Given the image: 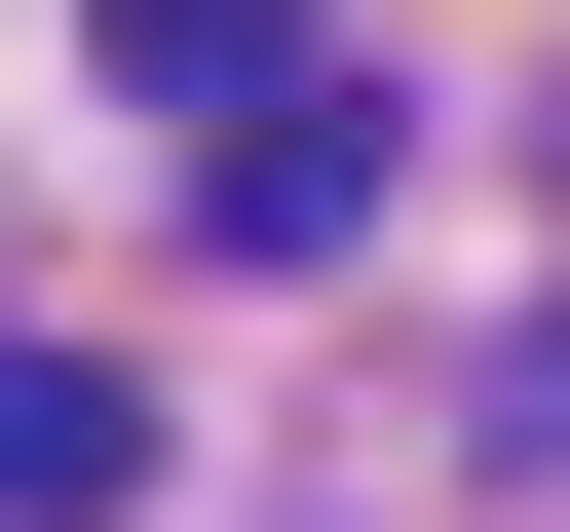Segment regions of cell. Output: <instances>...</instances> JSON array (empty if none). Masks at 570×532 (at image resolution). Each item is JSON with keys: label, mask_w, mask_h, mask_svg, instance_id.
Returning a JSON list of instances; mask_svg holds the SVG:
<instances>
[{"label": "cell", "mask_w": 570, "mask_h": 532, "mask_svg": "<svg viewBox=\"0 0 570 532\" xmlns=\"http://www.w3.org/2000/svg\"><path fill=\"white\" fill-rule=\"evenodd\" d=\"M115 77H190V115H266V77H305V0H115Z\"/></svg>", "instance_id": "obj_3"}, {"label": "cell", "mask_w": 570, "mask_h": 532, "mask_svg": "<svg viewBox=\"0 0 570 532\" xmlns=\"http://www.w3.org/2000/svg\"><path fill=\"white\" fill-rule=\"evenodd\" d=\"M153 494V381H77V343H0V532H115Z\"/></svg>", "instance_id": "obj_2"}, {"label": "cell", "mask_w": 570, "mask_h": 532, "mask_svg": "<svg viewBox=\"0 0 570 532\" xmlns=\"http://www.w3.org/2000/svg\"><path fill=\"white\" fill-rule=\"evenodd\" d=\"M190 228H228V266H343V228H381V115H343V77L190 115Z\"/></svg>", "instance_id": "obj_1"}, {"label": "cell", "mask_w": 570, "mask_h": 532, "mask_svg": "<svg viewBox=\"0 0 570 532\" xmlns=\"http://www.w3.org/2000/svg\"><path fill=\"white\" fill-rule=\"evenodd\" d=\"M532 418H570V343H532Z\"/></svg>", "instance_id": "obj_4"}]
</instances>
